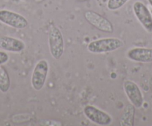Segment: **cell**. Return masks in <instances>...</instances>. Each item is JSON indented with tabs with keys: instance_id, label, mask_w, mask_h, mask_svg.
<instances>
[{
	"instance_id": "1",
	"label": "cell",
	"mask_w": 152,
	"mask_h": 126,
	"mask_svg": "<svg viewBox=\"0 0 152 126\" xmlns=\"http://www.w3.org/2000/svg\"><path fill=\"white\" fill-rule=\"evenodd\" d=\"M124 46L123 41L118 38H104L90 42L87 49L90 53H104L115 51Z\"/></svg>"
},
{
	"instance_id": "2",
	"label": "cell",
	"mask_w": 152,
	"mask_h": 126,
	"mask_svg": "<svg viewBox=\"0 0 152 126\" xmlns=\"http://www.w3.org/2000/svg\"><path fill=\"white\" fill-rule=\"evenodd\" d=\"M49 45L50 53L55 59H60L64 52V40L60 29L52 25L49 31Z\"/></svg>"
},
{
	"instance_id": "3",
	"label": "cell",
	"mask_w": 152,
	"mask_h": 126,
	"mask_svg": "<svg viewBox=\"0 0 152 126\" xmlns=\"http://www.w3.org/2000/svg\"><path fill=\"white\" fill-rule=\"evenodd\" d=\"M49 72V64L45 59H42L35 66L31 76V85L35 91L43 89L46 83Z\"/></svg>"
},
{
	"instance_id": "4",
	"label": "cell",
	"mask_w": 152,
	"mask_h": 126,
	"mask_svg": "<svg viewBox=\"0 0 152 126\" xmlns=\"http://www.w3.org/2000/svg\"><path fill=\"white\" fill-rule=\"evenodd\" d=\"M84 18L91 25L100 31L111 34L113 32L112 22L101 14L93 11H87L84 13Z\"/></svg>"
},
{
	"instance_id": "5",
	"label": "cell",
	"mask_w": 152,
	"mask_h": 126,
	"mask_svg": "<svg viewBox=\"0 0 152 126\" xmlns=\"http://www.w3.org/2000/svg\"><path fill=\"white\" fill-rule=\"evenodd\" d=\"M0 22L17 29H24L28 26V22L21 14L8 10H0Z\"/></svg>"
},
{
	"instance_id": "6",
	"label": "cell",
	"mask_w": 152,
	"mask_h": 126,
	"mask_svg": "<svg viewBox=\"0 0 152 126\" xmlns=\"http://www.w3.org/2000/svg\"><path fill=\"white\" fill-rule=\"evenodd\" d=\"M133 11L143 27L148 32H152V17L148 8L142 2L137 1L133 5Z\"/></svg>"
},
{
	"instance_id": "7",
	"label": "cell",
	"mask_w": 152,
	"mask_h": 126,
	"mask_svg": "<svg viewBox=\"0 0 152 126\" xmlns=\"http://www.w3.org/2000/svg\"><path fill=\"white\" fill-rule=\"evenodd\" d=\"M84 114L92 122L99 125H108L112 122V118L109 114L93 105L84 107Z\"/></svg>"
},
{
	"instance_id": "8",
	"label": "cell",
	"mask_w": 152,
	"mask_h": 126,
	"mask_svg": "<svg viewBox=\"0 0 152 126\" xmlns=\"http://www.w3.org/2000/svg\"><path fill=\"white\" fill-rule=\"evenodd\" d=\"M123 88L127 97L131 103L135 108H141L144 103V99L141 90L138 85L133 81L126 80L124 82Z\"/></svg>"
},
{
	"instance_id": "9",
	"label": "cell",
	"mask_w": 152,
	"mask_h": 126,
	"mask_svg": "<svg viewBox=\"0 0 152 126\" xmlns=\"http://www.w3.org/2000/svg\"><path fill=\"white\" fill-rule=\"evenodd\" d=\"M26 45L22 40L11 37H0V48L13 53H20L24 50Z\"/></svg>"
},
{
	"instance_id": "10",
	"label": "cell",
	"mask_w": 152,
	"mask_h": 126,
	"mask_svg": "<svg viewBox=\"0 0 152 126\" xmlns=\"http://www.w3.org/2000/svg\"><path fill=\"white\" fill-rule=\"evenodd\" d=\"M127 56L131 60L137 62H152V48H134L128 51Z\"/></svg>"
},
{
	"instance_id": "11",
	"label": "cell",
	"mask_w": 152,
	"mask_h": 126,
	"mask_svg": "<svg viewBox=\"0 0 152 126\" xmlns=\"http://www.w3.org/2000/svg\"><path fill=\"white\" fill-rule=\"evenodd\" d=\"M135 107L132 104H129L125 107L119 124L121 126H134L135 117Z\"/></svg>"
},
{
	"instance_id": "12",
	"label": "cell",
	"mask_w": 152,
	"mask_h": 126,
	"mask_svg": "<svg viewBox=\"0 0 152 126\" xmlns=\"http://www.w3.org/2000/svg\"><path fill=\"white\" fill-rule=\"evenodd\" d=\"M11 87V79L6 69L0 65V91L7 93Z\"/></svg>"
},
{
	"instance_id": "13",
	"label": "cell",
	"mask_w": 152,
	"mask_h": 126,
	"mask_svg": "<svg viewBox=\"0 0 152 126\" xmlns=\"http://www.w3.org/2000/svg\"><path fill=\"white\" fill-rule=\"evenodd\" d=\"M129 0H108L107 2V8L110 11H117L122 8Z\"/></svg>"
},
{
	"instance_id": "14",
	"label": "cell",
	"mask_w": 152,
	"mask_h": 126,
	"mask_svg": "<svg viewBox=\"0 0 152 126\" xmlns=\"http://www.w3.org/2000/svg\"><path fill=\"white\" fill-rule=\"evenodd\" d=\"M9 60V56L5 51L0 50V65H3Z\"/></svg>"
},
{
	"instance_id": "15",
	"label": "cell",
	"mask_w": 152,
	"mask_h": 126,
	"mask_svg": "<svg viewBox=\"0 0 152 126\" xmlns=\"http://www.w3.org/2000/svg\"><path fill=\"white\" fill-rule=\"evenodd\" d=\"M34 1L37 2V3H40V2H43L44 0H34Z\"/></svg>"
},
{
	"instance_id": "16",
	"label": "cell",
	"mask_w": 152,
	"mask_h": 126,
	"mask_svg": "<svg viewBox=\"0 0 152 126\" xmlns=\"http://www.w3.org/2000/svg\"><path fill=\"white\" fill-rule=\"evenodd\" d=\"M148 3L150 4V6L152 8V0H148Z\"/></svg>"
},
{
	"instance_id": "17",
	"label": "cell",
	"mask_w": 152,
	"mask_h": 126,
	"mask_svg": "<svg viewBox=\"0 0 152 126\" xmlns=\"http://www.w3.org/2000/svg\"><path fill=\"white\" fill-rule=\"evenodd\" d=\"M148 9H149V11H150L151 14V17H152V8L151 7H148Z\"/></svg>"
},
{
	"instance_id": "18",
	"label": "cell",
	"mask_w": 152,
	"mask_h": 126,
	"mask_svg": "<svg viewBox=\"0 0 152 126\" xmlns=\"http://www.w3.org/2000/svg\"><path fill=\"white\" fill-rule=\"evenodd\" d=\"M79 2H86V1H88V0H78Z\"/></svg>"
}]
</instances>
